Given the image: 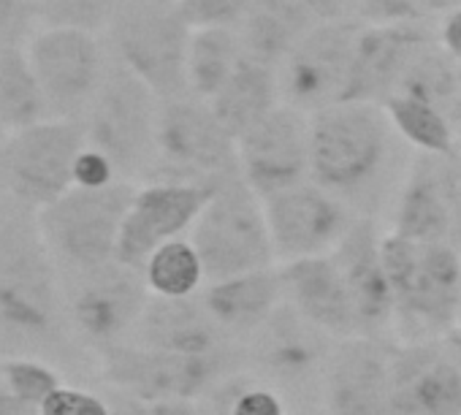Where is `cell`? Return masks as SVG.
<instances>
[{
    "instance_id": "obj_1",
    "label": "cell",
    "mask_w": 461,
    "mask_h": 415,
    "mask_svg": "<svg viewBox=\"0 0 461 415\" xmlns=\"http://www.w3.org/2000/svg\"><path fill=\"white\" fill-rule=\"evenodd\" d=\"M380 104H337L310 114V182L361 221L385 226L412 163Z\"/></svg>"
},
{
    "instance_id": "obj_2",
    "label": "cell",
    "mask_w": 461,
    "mask_h": 415,
    "mask_svg": "<svg viewBox=\"0 0 461 415\" xmlns=\"http://www.w3.org/2000/svg\"><path fill=\"white\" fill-rule=\"evenodd\" d=\"M71 342L77 339L66 315L63 272L36 212L17 203L0 218V353L58 358Z\"/></svg>"
},
{
    "instance_id": "obj_3",
    "label": "cell",
    "mask_w": 461,
    "mask_h": 415,
    "mask_svg": "<svg viewBox=\"0 0 461 415\" xmlns=\"http://www.w3.org/2000/svg\"><path fill=\"white\" fill-rule=\"evenodd\" d=\"M383 266L393 296V339L399 345L445 339L461 302V253L447 242L383 234Z\"/></svg>"
},
{
    "instance_id": "obj_4",
    "label": "cell",
    "mask_w": 461,
    "mask_h": 415,
    "mask_svg": "<svg viewBox=\"0 0 461 415\" xmlns=\"http://www.w3.org/2000/svg\"><path fill=\"white\" fill-rule=\"evenodd\" d=\"M160 98L109 58L106 77L82 117L87 147L98 149L122 182H149L158 166Z\"/></svg>"
},
{
    "instance_id": "obj_5",
    "label": "cell",
    "mask_w": 461,
    "mask_h": 415,
    "mask_svg": "<svg viewBox=\"0 0 461 415\" xmlns=\"http://www.w3.org/2000/svg\"><path fill=\"white\" fill-rule=\"evenodd\" d=\"M187 239L203 264L206 285L277 266L264 201L242 174L212 190Z\"/></svg>"
},
{
    "instance_id": "obj_6",
    "label": "cell",
    "mask_w": 461,
    "mask_h": 415,
    "mask_svg": "<svg viewBox=\"0 0 461 415\" xmlns=\"http://www.w3.org/2000/svg\"><path fill=\"white\" fill-rule=\"evenodd\" d=\"M337 337L283 302L245 342V369L272 385L288 410L323 401V377Z\"/></svg>"
},
{
    "instance_id": "obj_7",
    "label": "cell",
    "mask_w": 461,
    "mask_h": 415,
    "mask_svg": "<svg viewBox=\"0 0 461 415\" xmlns=\"http://www.w3.org/2000/svg\"><path fill=\"white\" fill-rule=\"evenodd\" d=\"M106 33L112 58L160 101L187 95V47L193 31L174 0H122Z\"/></svg>"
},
{
    "instance_id": "obj_8",
    "label": "cell",
    "mask_w": 461,
    "mask_h": 415,
    "mask_svg": "<svg viewBox=\"0 0 461 415\" xmlns=\"http://www.w3.org/2000/svg\"><path fill=\"white\" fill-rule=\"evenodd\" d=\"M139 185L112 182L106 187H71L36 212L41 237L60 272H82L117 258L122 221Z\"/></svg>"
},
{
    "instance_id": "obj_9",
    "label": "cell",
    "mask_w": 461,
    "mask_h": 415,
    "mask_svg": "<svg viewBox=\"0 0 461 415\" xmlns=\"http://www.w3.org/2000/svg\"><path fill=\"white\" fill-rule=\"evenodd\" d=\"M240 147L212 106L195 95L160 101L158 166L149 182H182L217 187L240 176Z\"/></svg>"
},
{
    "instance_id": "obj_10",
    "label": "cell",
    "mask_w": 461,
    "mask_h": 415,
    "mask_svg": "<svg viewBox=\"0 0 461 415\" xmlns=\"http://www.w3.org/2000/svg\"><path fill=\"white\" fill-rule=\"evenodd\" d=\"M98 377L117 393L139 401H201L203 393L225 374L245 369V347L222 356H174L147 350L133 342L104 350L98 358Z\"/></svg>"
},
{
    "instance_id": "obj_11",
    "label": "cell",
    "mask_w": 461,
    "mask_h": 415,
    "mask_svg": "<svg viewBox=\"0 0 461 415\" xmlns=\"http://www.w3.org/2000/svg\"><path fill=\"white\" fill-rule=\"evenodd\" d=\"M63 293L71 334L95 358L109 347L131 342L149 302L144 269L117 258L93 269L63 272Z\"/></svg>"
},
{
    "instance_id": "obj_12",
    "label": "cell",
    "mask_w": 461,
    "mask_h": 415,
    "mask_svg": "<svg viewBox=\"0 0 461 415\" xmlns=\"http://www.w3.org/2000/svg\"><path fill=\"white\" fill-rule=\"evenodd\" d=\"M87 147L82 120H44L0 144V187L14 203L44 210L74 187V166Z\"/></svg>"
},
{
    "instance_id": "obj_13",
    "label": "cell",
    "mask_w": 461,
    "mask_h": 415,
    "mask_svg": "<svg viewBox=\"0 0 461 415\" xmlns=\"http://www.w3.org/2000/svg\"><path fill=\"white\" fill-rule=\"evenodd\" d=\"M358 31V23H318L277 66L283 104L304 114L345 104Z\"/></svg>"
},
{
    "instance_id": "obj_14",
    "label": "cell",
    "mask_w": 461,
    "mask_h": 415,
    "mask_svg": "<svg viewBox=\"0 0 461 415\" xmlns=\"http://www.w3.org/2000/svg\"><path fill=\"white\" fill-rule=\"evenodd\" d=\"M28 60L55 120H82L109 68L101 39L71 28L36 33L28 44Z\"/></svg>"
},
{
    "instance_id": "obj_15",
    "label": "cell",
    "mask_w": 461,
    "mask_h": 415,
    "mask_svg": "<svg viewBox=\"0 0 461 415\" xmlns=\"http://www.w3.org/2000/svg\"><path fill=\"white\" fill-rule=\"evenodd\" d=\"M264 212L277 266L331 256L361 221L315 182L264 198Z\"/></svg>"
},
{
    "instance_id": "obj_16",
    "label": "cell",
    "mask_w": 461,
    "mask_h": 415,
    "mask_svg": "<svg viewBox=\"0 0 461 415\" xmlns=\"http://www.w3.org/2000/svg\"><path fill=\"white\" fill-rule=\"evenodd\" d=\"M240 171L264 201L310 182V114L280 104L237 141Z\"/></svg>"
},
{
    "instance_id": "obj_17",
    "label": "cell",
    "mask_w": 461,
    "mask_h": 415,
    "mask_svg": "<svg viewBox=\"0 0 461 415\" xmlns=\"http://www.w3.org/2000/svg\"><path fill=\"white\" fill-rule=\"evenodd\" d=\"M214 187L182 182H144L136 187L120 229L117 261L144 269L147 258L166 242L187 237Z\"/></svg>"
},
{
    "instance_id": "obj_18",
    "label": "cell",
    "mask_w": 461,
    "mask_h": 415,
    "mask_svg": "<svg viewBox=\"0 0 461 415\" xmlns=\"http://www.w3.org/2000/svg\"><path fill=\"white\" fill-rule=\"evenodd\" d=\"M393 339H337L326 377L323 404L331 415H396L393 404Z\"/></svg>"
},
{
    "instance_id": "obj_19",
    "label": "cell",
    "mask_w": 461,
    "mask_h": 415,
    "mask_svg": "<svg viewBox=\"0 0 461 415\" xmlns=\"http://www.w3.org/2000/svg\"><path fill=\"white\" fill-rule=\"evenodd\" d=\"M383 234L380 223L358 221L331 253L353 304L358 337L372 339H393V296L383 266Z\"/></svg>"
},
{
    "instance_id": "obj_20",
    "label": "cell",
    "mask_w": 461,
    "mask_h": 415,
    "mask_svg": "<svg viewBox=\"0 0 461 415\" xmlns=\"http://www.w3.org/2000/svg\"><path fill=\"white\" fill-rule=\"evenodd\" d=\"M396 415H461V364L445 339L393 347Z\"/></svg>"
},
{
    "instance_id": "obj_21",
    "label": "cell",
    "mask_w": 461,
    "mask_h": 415,
    "mask_svg": "<svg viewBox=\"0 0 461 415\" xmlns=\"http://www.w3.org/2000/svg\"><path fill=\"white\" fill-rule=\"evenodd\" d=\"M437 39L426 23H391L361 25L353 55V79L348 101L353 104H385L415 55ZM345 101V104H348Z\"/></svg>"
},
{
    "instance_id": "obj_22",
    "label": "cell",
    "mask_w": 461,
    "mask_h": 415,
    "mask_svg": "<svg viewBox=\"0 0 461 415\" xmlns=\"http://www.w3.org/2000/svg\"><path fill=\"white\" fill-rule=\"evenodd\" d=\"M131 342L147 350L190 356V358L222 356L245 347L217 326L201 293L187 299H163L149 293V302L133 329Z\"/></svg>"
},
{
    "instance_id": "obj_23",
    "label": "cell",
    "mask_w": 461,
    "mask_h": 415,
    "mask_svg": "<svg viewBox=\"0 0 461 415\" xmlns=\"http://www.w3.org/2000/svg\"><path fill=\"white\" fill-rule=\"evenodd\" d=\"M383 231L412 242L450 245L447 158L418 152L412 155V163L393 198Z\"/></svg>"
},
{
    "instance_id": "obj_24",
    "label": "cell",
    "mask_w": 461,
    "mask_h": 415,
    "mask_svg": "<svg viewBox=\"0 0 461 415\" xmlns=\"http://www.w3.org/2000/svg\"><path fill=\"white\" fill-rule=\"evenodd\" d=\"M280 275L285 302L294 304L307 320L337 339L358 337L353 304L331 256L285 264L280 266Z\"/></svg>"
},
{
    "instance_id": "obj_25",
    "label": "cell",
    "mask_w": 461,
    "mask_h": 415,
    "mask_svg": "<svg viewBox=\"0 0 461 415\" xmlns=\"http://www.w3.org/2000/svg\"><path fill=\"white\" fill-rule=\"evenodd\" d=\"M201 299L217 326L234 342L245 345L285 302L280 266L209 283L201 291Z\"/></svg>"
},
{
    "instance_id": "obj_26",
    "label": "cell",
    "mask_w": 461,
    "mask_h": 415,
    "mask_svg": "<svg viewBox=\"0 0 461 415\" xmlns=\"http://www.w3.org/2000/svg\"><path fill=\"white\" fill-rule=\"evenodd\" d=\"M315 25L299 0H250L237 33L248 58L277 68Z\"/></svg>"
},
{
    "instance_id": "obj_27",
    "label": "cell",
    "mask_w": 461,
    "mask_h": 415,
    "mask_svg": "<svg viewBox=\"0 0 461 415\" xmlns=\"http://www.w3.org/2000/svg\"><path fill=\"white\" fill-rule=\"evenodd\" d=\"M283 104L277 68L264 66L245 55L240 68L234 71L222 90L209 101L212 112L222 122V128L240 141L253 125H258L267 114H272Z\"/></svg>"
},
{
    "instance_id": "obj_28",
    "label": "cell",
    "mask_w": 461,
    "mask_h": 415,
    "mask_svg": "<svg viewBox=\"0 0 461 415\" xmlns=\"http://www.w3.org/2000/svg\"><path fill=\"white\" fill-rule=\"evenodd\" d=\"M245 60V47L237 31L206 28L193 31L187 47V95L212 101Z\"/></svg>"
},
{
    "instance_id": "obj_29",
    "label": "cell",
    "mask_w": 461,
    "mask_h": 415,
    "mask_svg": "<svg viewBox=\"0 0 461 415\" xmlns=\"http://www.w3.org/2000/svg\"><path fill=\"white\" fill-rule=\"evenodd\" d=\"M44 120L55 117L50 114L28 52L17 47H0V125L14 133Z\"/></svg>"
},
{
    "instance_id": "obj_30",
    "label": "cell",
    "mask_w": 461,
    "mask_h": 415,
    "mask_svg": "<svg viewBox=\"0 0 461 415\" xmlns=\"http://www.w3.org/2000/svg\"><path fill=\"white\" fill-rule=\"evenodd\" d=\"M383 109L393 131L402 136V141L412 152L434 155V158H453L461 152L456 131L439 106L426 104L420 98H410V95H391L383 104Z\"/></svg>"
},
{
    "instance_id": "obj_31",
    "label": "cell",
    "mask_w": 461,
    "mask_h": 415,
    "mask_svg": "<svg viewBox=\"0 0 461 415\" xmlns=\"http://www.w3.org/2000/svg\"><path fill=\"white\" fill-rule=\"evenodd\" d=\"M144 280L152 296L187 299L206 288L203 264L187 237L160 245L144 264Z\"/></svg>"
},
{
    "instance_id": "obj_32",
    "label": "cell",
    "mask_w": 461,
    "mask_h": 415,
    "mask_svg": "<svg viewBox=\"0 0 461 415\" xmlns=\"http://www.w3.org/2000/svg\"><path fill=\"white\" fill-rule=\"evenodd\" d=\"M198 404L206 415H291L288 401L248 369L217 380Z\"/></svg>"
},
{
    "instance_id": "obj_33",
    "label": "cell",
    "mask_w": 461,
    "mask_h": 415,
    "mask_svg": "<svg viewBox=\"0 0 461 415\" xmlns=\"http://www.w3.org/2000/svg\"><path fill=\"white\" fill-rule=\"evenodd\" d=\"M458 68L461 66L434 39L415 55V60L404 71L393 95L420 98L426 104L439 106L447 114V106H450V101L456 95V85H458Z\"/></svg>"
},
{
    "instance_id": "obj_34",
    "label": "cell",
    "mask_w": 461,
    "mask_h": 415,
    "mask_svg": "<svg viewBox=\"0 0 461 415\" xmlns=\"http://www.w3.org/2000/svg\"><path fill=\"white\" fill-rule=\"evenodd\" d=\"M44 28H71L104 33L114 23L122 0H33Z\"/></svg>"
},
{
    "instance_id": "obj_35",
    "label": "cell",
    "mask_w": 461,
    "mask_h": 415,
    "mask_svg": "<svg viewBox=\"0 0 461 415\" xmlns=\"http://www.w3.org/2000/svg\"><path fill=\"white\" fill-rule=\"evenodd\" d=\"M0 385L12 399L28 407H41L63 383L60 374L41 358H6L0 364Z\"/></svg>"
},
{
    "instance_id": "obj_36",
    "label": "cell",
    "mask_w": 461,
    "mask_h": 415,
    "mask_svg": "<svg viewBox=\"0 0 461 415\" xmlns=\"http://www.w3.org/2000/svg\"><path fill=\"white\" fill-rule=\"evenodd\" d=\"M182 20L190 25V31H206V28H228L237 31L250 0H174Z\"/></svg>"
},
{
    "instance_id": "obj_37",
    "label": "cell",
    "mask_w": 461,
    "mask_h": 415,
    "mask_svg": "<svg viewBox=\"0 0 461 415\" xmlns=\"http://www.w3.org/2000/svg\"><path fill=\"white\" fill-rule=\"evenodd\" d=\"M434 12H445L439 0H361L358 4V20H364V25L423 23Z\"/></svg>"
},
{
    "instance_id": "obj_38",
    "label": "cell",
    "mask_w": 461,
    "mask_h": 415,
    "mask_svg": "<svg viewBox=\"0 0 461 415\" xmlns=\"http://www.w3.org/2000/svg\"><path fill=\"white\" fill-rule=\"evenodd\" d=\"M39 415H112V404L101 393L60 385L39 407Z\"/></svg>"
},
{
    "instance_id": "obj_39",
    "label": "cell",
    "mask_w": 461,
    "mask_h": 415,
    "mask_svg": "<svg viewBox=\"0 0 461 415\" xmlns=\"http://www.w3.org/2000/svg\"><path fill=\"white\" fill-rule=\"evenodd\" d=\"M112 182H120L114 166L93 147H85L74 166V185L77 187H106Z\"/></svg>"
},
{
    "instance_id": "obj_40",
    "label": "cell",
    "mask_w": 461,
    "mask_h": 415,
    "mask_svg": "<svg viewBox=\"0 0 461 415\" xmlns=\"http://www.w3.org/2000/svg\"><path fill=\"white\" fill-rule=\"evenodd\" d=\"M318 23H358L361 0H299Z\"/></svg>"
},
{
    "instance_id": "obj_41",
    "label": "cell",
    "mask_w": 461,
    "mask_h": 415,
    "mask_svg": "<svg viewBox=\"0 0 461 415\" xmlns=\"http://www.w3.org/2000/svg\"><path fill=\"white\" fill-rule=\"evenodd\" d=\"M447 201H450V248L461 253V152L447 158Z\"/></svg>"
},
{
    "instance_id": "obj_42",
    "label": "cell",
    "mask_w": 461,
    "mask_h": 415,
    "mask_svg": "<svg viewBox=\"0 0 461 415\" xmlns=\"http://www.w3.org/2000/svg\"><path fill=\"white\" fill-rule=\"evenodd\" d=\"M437 41L461 66V6L458 9H450L442 17V23L437 28Z\"/></svg>"
},
{
    "instance_id": "obj_43",
    "label": "cell",
    "mask_w": 461,
    "mask_h": 415,
    "mask_svg": "<svg viewBox=\"0 0 461 415\" xmlns=\"http://www.w3.org/2000/svg\"><path fill=\"white\" fill-rule=\"evenodd\" d=\"M144 415H206L198 401H158L147 404Z\"/></svg>"
},
{
    "instance_id": "obj_44",
    "label": "cell",
    "mask_w": 461,
    "mask_h": 415,
    "mask_svg": "<svg viewBox=\"0 0 461 415\" xmlns=\"http://www.w3.org/2000/svg\"><path fill=\"white\" fill-rule=\"evenodd\" d=\"M447 120L456 131V139H458V149H461V68H458V85H456V95L447 106Z\"/></svg>"
},
{
    "instance_id": "obj_45",
    "label": "cell",
    "mask_w": 461,
    "mask_h": 415,
    "mask_svg": "<svg viewBox=\"0 0 461 415\" xmlns=\"http://www.w3.org/2000/svg\"><path fill=\"white\" fill-rule=\"evenodd\" d=\"M291 415H331V412L326 410L323 401H315V404H304V407L291 410Z\"/></svg>"
},
{
    "instance_id": "obj_46",
    "label": "cell",
    "mask_w": 461,
    "mask_h": 415,
    "mask_svg": "<svg viewBox=\"0 0 461 415\" xmlns=\"http://www.w3.org/2000/svg\"><path fill=\"white\" fill-rule=\"evenodd\" d=\"M14 4H17V0H0V31H4V28H6V23L12 20Z\"/></svg>"
},
{
    "instance_id": "obj_47",
    "label": "cell",
    "mask_w": 461,
    "mask_h": 415,
    "mask_svg": "<svg viewBox=\"0 0 461 415\" xmlns=\"http://www.w3.org/2000/svg\"><path fill=\"white\" fill-rule=\"evenodd\" d=\"M445 342H447V347L453 350V356L458 358V364H461V339H456V337H445Z\"/></svg>"
},
{
    "instance_id": "obj_48",
    "label": "cell",
    "mask_w": 461,
    "mask_h": 415,
    "mask_svg": "<svg viewBox=\"0 0 461 415\" xmlns=\"http://www.w3.org/2000/svg\"><path fill=\"white\" fill-rule=\"evenodd\" d=\"M447 337H456V339H461V302H458V315H456V326H453V331H450Z\"/></svg>"
},
{
    "instance_id": "obj_49",
    "label": "cell",
    "mask_w": 461,
    "mask_h": 415,
    "mask_svg": "<svg viewBox=\"0 0 461 415\" xmlns=\"http://www.w3.org/2000/svg\"><path fill=\"white\" fill-rule=\"evenodd\" d=\"M439 4H442L445 12H450V9H458L461 6V0H439Z\"/></svg>"
}]
</instances>
